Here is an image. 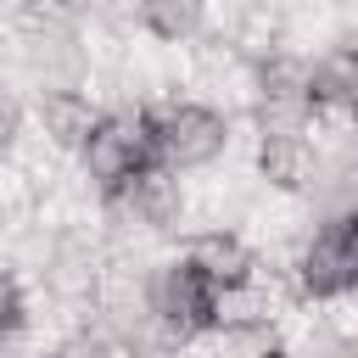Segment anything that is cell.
Returning <instances> with one entry per match:
<instances>
[{"label":"cell","instance_id":"1","mask_svg":"<svg viewBox=\"0 0 358 358\" xmlns=\"http://www.w3.org/2000/svg\"><path fill=\"white\" fill-rule=\"evenodd\" d=\"M140 112L151 123L157 162L185 173V179L213 173L235 151V112L196 95V90H157L151 101H140Z\"/></svg>","mask_w":358,"mask_h":358},{"label":"cell","instance_id":"2","mask_svg":"<svg viewBox=\"0 0 358 358\" xmlns=\"http://www.w3.org/2000/svg\"><path fill=\"white\" fill-rule=\"evenodd\" d=\"M352 218L358 213H341V218L308 213L302 241L280 257L285 285L302 308H347L358 296V224Z\"/></svg>","mask_w":358,"mask_h":358},{"label":"cell","instance_id":"3","mask_svg":"<svg viewBox=\"0 0 358 358\" xmlns=\"http://www.w3.org/2000/svg\"><path fill=\"white\" fill-rule=\"evenodd\" d=\"M140 302H145V319L173 341V347H201L207 330L224 319V291L185 257V252H168L157 263H145L140 274Z\"/></svg>","mask_w":358,"mask_h":358},{"label":"cell","instance_id":"4","mask_svg":"<svg viewBox=\"0 0 358 358\" xmlns=\"http://www.w3.org/2000/svg\"><path fill=\"white\" fill-rule=\"evenodd\" d=\"M73 168H78V179H84V190H90L95 201L117 196V190L134 185L145 168H157V145H151L145 112H140L134 101H112V106L101 112L95 134L84 140V151L73 157Z\"/></svg>","mask_w":358,"mask_h":358},{"label":"cell","instance_id":"5","mask_svg":"<svg viewBox=\"0 0 358 358\" xmlns=\"http://www.w3.org/2000/svg\"><path fill=\"white\" fill-rule=\"evenodd\" d=\"M101 207V218L117 229V235H129V241H168V235H190V224H196V190H190V179L185 173H173V168H145L134 185H123L117 196H106V201H95Z\"/></svg>","mask_w":358,"mask_h":358},{"label":"cell","instance_id":"6","mask_svg":"<svg viewBox=\"0 0 358 358\" xmlns=\"http://www.w3.org/2000/svg\"><path fill=\"white\" fill-rule=\"evenodd\" d=\"M324 173V134L313 129H252V179L268 196L308 201Z\"/></svg>","mask_w":358,"mask_h":358},{"label":"cell","instance_id":"7","mask_svg":"<svg viewBox=\"0 0 358 358\" xmlns=\"http://www.w3.org/2000/svg\"><path fill=\"white\" fill-rule=\"evenodd\" d=\"M179 252H185L224 296H229V291H246L252 280L268 274L263 246H257L246 229H235V224H196L190 235H179Z\"/></svg>","mask_w":358,"mask_h":358},{"label":"cell","instance_id":"8","mask_svg":"<svg viewBox=\"0 0 358 358\" xmlns=\"http://www.w3.org/2000/svg\"><path fill=\"white\" fill-rule=\"evenodd\" d=\"M28 106H34L39 145L56 151V157H78L112 101H101L90 84H67V90H28Z\"/></svg>","mask_w":358,"mask_h":358},{"label":"cell","instance_id":"9","mask_svg":"<svg viewBox=\"0 0 358 358\" xmlns=\"http://www.w3.org/2000/svg\"><path fill=\"white\" fill-rule=\"evenodd\" d=\"M134 28L162 50H196L213 34V0H129Z\"/></svg>","mask_w":358,"mask_h":358},{"label":"cell","instance_id":"10","mask_svg":"<svg viewBox=\"0 0 358 358\" xmlns=\"http://www.w3.org/2000/svg\"><path fill=\"white\" fill-rule=\"evenodd\" d=\"M196 352L201 358H291V336L280 319H218Z\"/></svg>","mask_w":358,"mask_h":358},{"label":"cell","instance_id":"11","mask_svg":"<svg viewBox=\"0 0 358 358\" xmlns=\"http://www.w3.org/2000/svg\"><path fill=\"white\" fill-rule=\"evenodd\" d=\"M313 358H358V330H336V336H324Z\"/></svg>","mask_w":358,"mask_h":358},{"label":"cell","instance_id":"12","mask_svg":"<svg viewBox=\"0 0 358 358\" xmlns=\"http://www.w3.org/2000/svg\"><path fill=\"white\" fill-rule=\"evenodd\" d=\"M352 151H358V123H352Z\"/></svg>","mask_w":358,"mask_h":358}]
</instances>
